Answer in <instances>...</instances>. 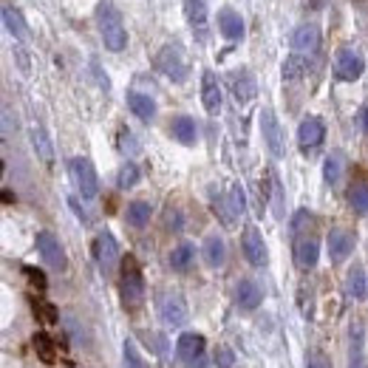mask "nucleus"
Returning a JSON list of instances; mask_svg holds the SVG:
<instances>
[{
	"instance_id": "nucleus-1",
	"label": "nucleus",
	"mask_w": 368,
	"mask_h": 368,
	"mask_svg": "<svg viewBox=\"0 0 368 368\" xmlns=\"http://www.w3.org/2000/svg\"><path fill=\"white\" fill-rule=\"evenodd\" d=\"M119 295H122V306L125 309H139L145 301V278H142V266L134 255H125L119 264Z\"/></svg>"
},
{
	"instance_id": "nucleus-2",
	"label": "nucleus",
	"mask_w": 368,
	"mask_h": 368,
	"mask_svg": "<svg viewBox=\"0 0 368 368\" xmlns=\"http://www.w3.org/2000/svg\"><path fill=\"white\" fill-rule=\"evenodd\" d=\"M97 23H99V37H102L105 48L122 51V48L128 45V31H125L122 14H119L111 3H102V6L97 9Z\"/></svg>"
},
{
	"instance_id": "nucleus-3",
	"label": "nucleus",
	"mask_w": 368,
	"mask_h": 368,
	"mask_svg": "<svg viewBox=\"0 0 368 368\" xmlns=\"http://www.w3.org/2000/svg\"><path fill=\"white\" fill-rule=\"evenodd\" d=\"M176 357L184 368H207V340L198 332H184L176 340Z\"/></svg>"
},
{
	"instance_id": "nucleus-4",
	"label": "nucleus",
	"mask_w": 368,
	"mask_h": 368,
	"mask_svg": "<svg viewBox=\"0 0 368 368\" xmlns=\"http://www.w3.org/2000/svg\"><path fill=\"white\" fill-rule=\"evenodd\" d=\"M68 171H71V179H74L77 193H80L85 201L97 198V193H99V179H97V171H94V165H91L88 159H82V156L71 159V162H68Z\"/></svg>"
},
{
	"instance_id": "nucleus-5",
	"label": "nucleus",
	"mask_w": 368,
	"mask_h": 368,
	"mask_svg": "<svg viewBox=\"0 0 368 368\" xmlns=\"http://www.w3.org/2000/svg\"><path fill=\"white\" fill-rule=\"evenodd\" d=\"M363 68H366V63H363V54L357 48H352V45L337 48V54H335V74H337V80L355 82V80H360Z\"/></svg>"
},
{
	"instance_id": "nucleus-6",
	"label": "nucleus",
	"mask_w": 368,
	"mask_h": 368,
	"mask_svg": "<svg viewBox=\"0 0 368 368\" xmlns=\"http://www.w3.org/2000/svg\"><path fill=\"white\" fill-rule=\"evenodd\" d=\"M156 68H159L168 80H173V82H184V80H187V60H184L179 45H165V48L156 54Z\"/></svg>"
},
{
	"instance_id": "nucleus-7",
	"label": "nucleus",
	"mask_w": 368,
	"mask_h": 368,
	"mask_svg": "<svg viewBox=\"0 0 368 368\" xmlns=\"http://www.w3.org/2000/svg\"><path fill=\"white\" fill-rule=\"evenodd\" d=\"M261 134H264V142H266L269 153L275 159H281L286 153V139H283V128H281L278 117L272 114V108H264L261 111Z\"/></svg>"
},
{
	"instance_id": "nucleus-8",
	"label": "nucleus",
	"mask_w": 368,
	"mask_h": 368,
	"mask_svg": "<svg viewBox=\"0 0 368 368\" xmlns=\"http://www.w3.org/2000/svg\"><path fill=\"white\" fill-rule=\"evenodd\" d=\"M94 258H97V264H99V269H102L105 275H111V272L122 264L119 244H117V238H114L111 232H99V235H97V241H94Z\"/></svg>"
},
{
	"instance_id": "nucleus-9",
	"label": "nucleus",
	"mask_w": 368,
	"mask_h": 368,
	"mask_svg": "<svg viewBox=\"0 0 368 368\" xmlns=\"http://www.w3.org/2000/svg\"><path fill=\"white\" fill-rule=\"evenodd\" d=\"M159 315H162V320L168 323V326H173V329H179L187 323V303H184V298L179 292H165L162 298H159Z\"/></svg>"
},
{
	"instance_id": "nucleus-10",
	"label": "nucleus",
	"mask_w": 368,
	"mask_h": 368,
	"mask_svg": "<svg viewBox=\"0 0 368 368\" xmlns=\"http://www.w3.org/2000/svg\"><path fill=\"white\" fill-rule=\"evenodd\" d=\"M241 249H244V258L252 264V266H266L269 255H266V244H264V235L255 229V227H247L244 235H241Z\"/></svg>"
},
{
	"instance_id": "nucleus-11",
	"label": "nucleus",
	"mask_w": 368,
	"mask_h": 368,
	"mask_svg": "<svg viewBox=\"0 0 368 368\" xmlns=\"http://www.w3.org/2000/svg\"><path fill=\"white\" fill-rule=\"evenodd\" d=\"M37 252L43 255V261L51 266V269H57V272H63L65 266H68V261H65V252H63V247H60V241L51 235V232H37Z\"/></svg>"
},
{
	"instance_id": "nucleus-12",
	"label": "nucleus",
	"mask_w": 368,
	"mask_h": 368,
	"mask_svg": "<svg viewBox=\"0 0 368 368\" xmlns=\"http://www.w3.org/2000/svg\"><path fill=\"white\" fill-rule=\"evenodd\" d=\"M320 258V241L306 232V235H295V264L301 269H315Z\"/></svg>"
},
{
	"instance_id": "nucleus-13",
	"label": "nucleus",
	"mask_w": 368,
	"mask_h": 368,
	"mask_svg": "<svg viewBox=\"0 0 368 368\" xmlns=\"http://www.w3.org/2000/svg\"><path fill=\"white\" fill-rule=\"evenodd\" d=\"M349 368H366V332L360 320L349 326Z\"/></svg>"
},
{
	"instance_id": "nucleus-14",
	"label": "nucleus",
	"mask_w": 368,
	"mask_h": 368,
	"mask_svg": "<svg viewBox=\"0 0 368 368\" xmlns=\"http://www.w3.org/2000/svg\"><path fill=\"white\" fill-rule=\"evenodd\" d=\"M326 244H329V258H332V264H343V261L352 255V249H355V235H352L349 229H332Z\"/></svg>"
},
{
	"instance_id": "nucleus-15",
	"label": "nucleus",
	"mask_w": 368,
	"mask_h": 368,
	"mask_svg": "<svg viewBox=\"0 0 368 368\" xmlns=\"http://www.w3.org/2000/svg\"><path fill=\"white\" fill-rule=\"evenodd\" d=\"M318 45H320V34H318V28H315L312 23H303V26L295 28V34H292V48H295V54L309 57V54L318 51Z\"/></svg>"
},
{
	"instance_id": "nucleus-16",
	"label": "nucleus",
	"mask_w": 368,
	"mask_h": 368,
	"mask_svg": "<svg viewBox=\"0 0 368 368\" xmlns=\"http://www.w3.org/2000/svg\"><path fill=\"white\" fill-rule=\"evenodd\" d=\"M221 85H218V77L212 71H204L201 74V102L207 108V114H218L221 111Z\"/></svg>"
},
{
	"instance_id": "nucleus-17",
	"label": "nucleus",
	"mask_w": 368,
	"mask_h": 368,
	"mask_svg": "<svg viewBox=\"0 0 368 368\" xmlns=\"http://www.w3.org/2000/svg\"><path fill=\"white\" fill-rule=\"evenodd\" d=\"M323 134H326L323 122H320L318 117H306V119L301 122V128H298V142H301L303 151H315V148L323 142Z\"/></svg>"
},
{
	"instance_id": "nucleus-18",
	"label": "nucleus",
	"mask_w": 368,
	"mask_h": 368,
	"mask_svg": "<svg viewBox=\"0 0 368 368\" xmlns=\"http://www.w3.org/2000/svg\"><path fill=\"white\" fill-rule=\"evenodd\" d=\"M235 301H238V306H241V309L252 312V309H258V306H261L264 292H261V286H258L255 281L244 278V281H238V286H235Z\"/></svg>"
},
{
	"instance_id": "nucleus-19",
	"label": "nucleus",
	"mask_w": 368,
	"mask_h": 368,
	"mask_svg": "<svg viewBox=\"0 0 368 368\" xmlns=\"http://www.w3.org/2000/svg\"><path fill=\"white\" fill-rule=\"evenodd\" d=\"M218 31L227 37V40H241L244 37V20L235 9H221L218 11Z\"/></svg>"
},
{
	"instance_id": "nucleus-20",
	"label": "nucleus",
	"mask_w": 368,
	"mask_h": 368,
	"mask_svg": "<svg viewBox=\"0 0 368 368\" xmlns=\"http://www.w3.org/2000/svg\"><path fill=\"white\" fill-rule=\"evenodd\" d=\"M184 17L190 28L198 34V40H207V9L201 0H184Z\"/></svg>"
},
{
	"instance_id": "nucleus-21",
	"label": "nucleus",
	"mask_w": 368,
	"mask_h": 368,
	"mask_svg": "<svg viewBox=\"0 0 368 368\" xmlns=\"http://www.w3.org/2000/svg\"><path fill=\"white\" fill-rule=\"evenodd\" d=\"M28 136H31V148H34V153L40 156V162L51 165V162H54V145H51L45 128H43V125H31Z\"/></svg>"
},
{
	"instance_id": "nucleus-22",
	"label": "nucleus",
	"mask_w": 368,
	"mask_h": 368,
	"mask_svg": "<svg viewBox=\"0 0 368 368\" xmlns=\"http://www.w3.org/2000/svg\"><path fill=\"white\" fill-rule=\"evenodd\" d=\"M232 94L241 105H247L249 99H255V80L249 71H235L232 74Z\"/></svg>"
},
{
	"instance_id": "nucleus-23",
	"label": "nucleus",
	"mask_w": 368,
	"mask_h": 368,
	"mask_svg": "<svg viewBox=\"0 0 368 368\" xmlns=\"http://www.w3.org/2000/svg\"><path fill=\"white\" fill-rule=\"evenodd\" d=\"M128 108L142 119V122H151L156 117V102L148 97V94H139V91H131L128 94Z\"/></svg>"
},
{
	"instance_id": "nucleus-24",
	"label": "nucleus",
	"mask_w": 368,
	"mask_h": 368,
	"mask_svg": "<svg viewBox=\"0 0 368 368\" xmlns=\"http://www.w3.org/2000/svg\"><path fill=\"white\" fill-rule=\"evenodd\" d=\"M204 261H207V266H212V269L224 266V261H227V244H224V238L210 235V238L204 241Z\"/></svg>"
},
{
	"instance_id": "nucleus-25",
	"label": "nucleus",
	"mask_w": 368,
	"mask_h": 368,
	"mask_svg": "<svg viewBox=\"0 0 368 368\" xmlns=\"http://www.w3.org/2000/svg\"><path fill=\"white\" fill-rule=\"evenodd\" d=\"M343 171H346V156L340 151H332L326 156V162H323V179H326V184L337 187L340 179H343Z\"/></svg>"
},
{
	"instance_id": "nucleus-26",
	"label": "nucleus",
	"mask_w": 368,
	"mask_h": 368,
	"mask_svg": "<svg viewBox=\"0 0 368 368\" xmlns=\"http://www.w3.org/2000/svg\"><path fill=\"white\" fill-rule=\"evenodd\" d=\"M3 23H6V28H9V34H11L14 40H26V37H28V28H26L23 14H20L11 3L3 6Z\"/></svg>"
},
{
	"instance_id": "nucleus-27",
	"label": "nucleus",
	"mask_w": 368,
	"mask_h": 368,
	"mask_svg": "<svg viewBox=\"0 0 368 368\" xmlns=\"http://www.w3.org/2000/svg\"><path fill=\"white\" fill-rule=\"evenodd\" d=\"M346 289L355 301H366L368 298V278L363 266H352L349 269V278H346Z\"/></svg>"
},
{
	"instance_id": "nucleus-28",
	"label": "nucleus",
	"mask_w": 368,
	"mask_h": 368,
	"mask_svg": "<svg viewBox=\"0 0 368 368\" xmlns=\"http://www.w3.org/2000/svg\"><path fill=\"white\" fill-rule=\"evenodd\" d=\"M171 131H173V139H179L182 145H193L195 136H198L195 122H193L190 117H176V119L171 122Z\"/></svg>"
},
{
	"instance_id": "nucleus-29",
	"label": "nucleus",
	"mask_w": 368,
	"mask_h": 368,
	"mask_svg": "<svg viewBox=\"0 0 368 368\" xmlns=\"http://www.w3.org/2000/svg\"><path fill=\"white\" fill-rule=\"evenodd\" d=\"M193 258H195V247L193 244H179L173 252H171V266L176 269V272H187L190 266H193Z\"/></svg>"
},
{
	"instance_id": "nucleus-30",
	"label": "nucleus",
	"mask_w": 368,
	"mask_h": 368,
	"mask_svg": "<svg viewBox=\"0 0 368 368\" xmlns=\"http://www.w3.org/2000/svg\"><path fill=\"white\" fill-rule=\"evenodd\" d=\"M349 204L355 207V212L368 215V182L357 179V182L349 187Z\"/></svg>"
},
{
	"instance_id": "nucleus-31",
	"label": "nucleus",
	"mask_w": 368,
	"mask_h": 368,
	"mask_svg": "<svg viewBox=\"0 0 368 368\" xmlns=\"http://www.w3.org/2000/svg\"><path fill=\"white\" fill-rule=\"evenodd\" d=\"M306 65H309V63H306L303 54H289L286 63H283V68H281V71H283V80H286V82L301 80V77L306 74Z\"/></svg>"
},
{
	"instance_id": "nucleus-32",
	"label": "nucleus",
	"mask_w": 368,
	"mask_h": 368,
	"mask_svg": "<svg viewBox=\"0 0 368 368\" xmlns=\"http://www.w3.org/2000/svg\"><path fill=\"white\" fill-rule=\"evenodd\" d=\"M34 352H37V357L43 363H54L57 360V346H54V340L45 332H37L34 335Z\"/></svg>"
},
{
	"instance_id": "nucleus-33",
	"label": "nucleus",
	"mask_w": 368,
	"mask_h": 368,
	"mask_svg": "<svg viewBox=\"0 0 368 368\" xmlns=\"http://www.w3.org/2000/svg\"><path fill=\"white\" fill-rule=\"evenodd\" d=\"M151 221V204L148 201H131L128 204V224L131 227H145Z\"/></svg>"
},
{
	"instance_id": "nucleus-34",
	"label": "nucleus",
	"mask_w": 368,
	"mask_h": 368,
	"mask_svg": "<svg viewBox=\"0 0 368 368\" xmlns=\"http://www.w3.org/2000/svg\"><path fill=\"white\" fill-rule=\"evenodd\" d=\"M227 204H229V210H232V215H235V218L247 212V195H244V187H241V184H232V187H229Z\"/></svg>"
},
{
	"instance_id": "nucleus-35",
	"label": "nucleus",
	"mask_w": 368,
	"mask_h": 368,
	"mask_svg": "<svg viewBox=\"0 0 368 368\" xmlns=\"http://www.w3.org/2000/svg\"><path fill=\"white\" fill-rule=\"evenodd\" d=\"M122 355H125V368H148L142 352L136 349L134 340H125V343H122Z\"/></svg>"
},
{
	"instance_id": "nucleus-36",
	"label": "nucleus",
	"mask_w": 368,
	"mask_h": 368,
	"mask_svg": "<svg viewBox=\"0 0 368 368\" xmlns=\"http://www.w3.org/2000/svg\"><path fill=\"white\" fill-rule=\"evenodd\" d=\"M119 187L122 190H131V187H136V182H139V168L134 165V162H128V165H122V171H119Z\"/></svg>"
},
{
	"instance_id": "nucleus-37",
	"label": "nucleus",
	"mask_w": 368,
	"mask_h": 368,
	"mask_svg": "<svg viewBox=\"0 0 368 368\" xmlns=\"http://www.w3.org/2000/svg\"><path fill=\"white\" fill-rule=\"evenodd\" d=\"M31 306H34V315H37L43 323H57V309H54L51 303H45V301H31Z\"/></svg>"
},
{
	"instance_id": "nucleus-38",
	"label": "nucleus",
	"mask_w": 368,
	"mask_h": 368,
	"mask_svg": "<svg viewBox=\"0 0 368 368\" xmlns=\"http://www.w3.org/2000/svg\"><path fill=\"white\" fill-rule=\"evenodd\" d=\"M312 221H315V218H312L309 210H298L295 218H292V232H295V235H303V229H306Z\"/></svg>"
},
{
	"instance_id": "nucleus-39",
	"label": "nucleus",
	"mask_w": 368,
	"mask_h": 368,
	"mask_svg": "<svg viewBox=\"0 0 368 368\" xmlns=\"http://www.w3.org/2000/svg\"><path fill=\"white\" fill-rule=\"evenodd\" d=\"M119 148H122V153H136L139 151V145H136V139H134V134L128 128L119 131Z\"/></svg>"
},
{
	"instance_id": "nucleus-40",
	"label": "nucleus",
	"mask_w": 368,
	"mask_h": 368,
	"mask_svg": "<svg viewBox=\"0 0 368 368\" xmlns=\"http://www.w3.org/2000/svg\"><path fill=\"white\" fill-rule=\"evenodd\" d=\"M23 275L31 281V286H37V292H43V289H45V275H43L40 269H34V266H26V269H23Z\"/></svg>"
},
{
	"instance_id": "nucleus-41",
	"label": "nucleus",
	"mask_w": 368,
	"mask_h": 368,
	"mask_svg": "<svg viewBox=\"0 0 368 368\" xmlns=\"http://www.w3.org/2000/svg\"><path fill=\"white\" fill-rule=\"evenodd\" d=\"M235 366V357L229 349H218L215 352V368H232Z\"/></svg>"
},
{
	"instance_id": "nucleus-42",
	"label": "nucleus",
	"mask_w": 368,
	"mask_h": 368,
	"mask_svg": "<svg viewBox=\"0 0 368 368\" xmlns=\"http://www.w3.org/2000/svg\"><path fill=\"white\" fill-rule=\"evenodd\" d=\"M306 368H332V366H329V360H326V355H323V352H309V357H306Z\"/></svg>"
},
{
	"instance_id": "nucleus-43",
	"label": "nucleus",
	"mask_w": 368,
	"mask_h": 368,
	"mask_svg": "<svg viewBox=\"0 0 368 368\" xmlns=\"http://www.w3.org/2000/svg\"><path fill=\"white\" fill-rule=\"evenodd\" d=\"M65 323H68V329H71V335H74V340H77V343H88V337H85V332H82V329L77 326V320H74L71 315L65 318Z\"/></svg>"
},
{
	"instance_id": "nucleus-44",
	"label": "nucleus",
	"mask_w": 368,
	"mask_h": 368,
	"mask_svg": "<svg viewBox=\"0 0 368 368\" xmlns=\"http://www.w3.org/2000/svg\"><path fill=\"white\" fill-rule=\"evenodd\" d=\"M168 227H171V229H176V232L182 229V212H179V210H173V207L168 210Z\"/></svg>"
},
{
	"instance_id": "nucleus-45",
	"label": "nucleus",
	"mask_w": 368,
	"mask_h": 368,
	"mask_svg": "<svg viewBox=\"0 0 368 368\" xmlns=\"http://www.w3.org/2000/svg\"><path fill=\"white\" fill-rule=\"evenodd\" d=\"M68 204H71V210L77 212V218H80L82 224H88V212H85V210L80 207V201H77V198H68Z\"/></svg>"
},
{
	"instance_id": "nucleus-46",
	"label": "nucleus",
	"mask_w": 368,
	"mask_h": 368,
	"mask_svg": "<svg viewBox=\"0 0 368 368\" xmlns=\"http://www.w3.org/2000/svg\"><path fill=\"white\" fill-rule=\"evenodd\" d=\"M17 63H20V71H23V74H28V57H26V51H23V48H17Z\"/></svg>"
},
{
	"instance_id": "nucleus-47",
	"label": "nucleus",
	"mask_w": 368,
	"mask_h": 368,
	"mask_svg": "<svg viewBox=\"0 0 368 368\" xmlns=\"http://www.w3.org/2000/svg\"><path fill=\"white\" fill-rule=\"evenodd\" d=\"M360 119H363V131L368 134V105L363 108V111H360Z\"/></svg>"
}]
</instances>
